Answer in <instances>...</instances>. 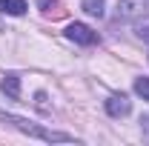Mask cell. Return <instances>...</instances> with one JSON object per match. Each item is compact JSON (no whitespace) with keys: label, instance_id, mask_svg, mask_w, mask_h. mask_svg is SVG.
<instances>
[{"label":"cell","instance_id":"1","mask_svg":"<svg viewBox=\"0 0 149 146\" xmlns=\"http://www.w3.org/2000/svg\"><path fill=\"white\" fill-rule=\"evenodd\" d=\"M0 120H3V123H12L15 129L26 132V135H32V138H40V140H72V135H60V132H46V129H37V126H32L29 120L15 117V115H3V112H0Z\"/></svg>","mask_w":149,"mask_h":146},{"label":"cell","instance_id":"2","mask_svg":"<svg viewBox=\"0 0 149 146\" xmlns=\"http://www.w3.org/2000/svg\"><path fill=\"white\" fill-rule=\"evenodd\" d=\"M118 17H123V20L149 17V0H120L118 3Z\"/></svg>","mask_w":149,"mask_h":146},{"label":"cell","instance_id":"3","mask_svg":"<svg viewBox=\"0 0 149 146\" xmlns=\"http://www.w3.org/2000/svg\"><path fill=\"white\" fill-rule=\"evenodd\" d=\"M66 37L74 40V43H80V46H92V43H97V32H92V29L83 26V23H72V26L66 29Z\"/></svg>","mask_w":149,"mask_h":146},{"label":"cell","instance_id":"4","mask_svg":"<svg viewBox=\"0 0 149 146\" xmlns=\"http://www.w3.org/2000/svg\"><path fill=\"white\" fill-rule=\"evenodd\" d=\"M132 103L126 95H112L109 100H106V112H109L112 117H123V115H129Z\"/></svg>","mask_w":149,"mask_h":146},{"label":"cell","instance_id":"5","mask_svg":"<svg viewBox=\"0 0 149 146\" xmlns=\"http://www.w3.org/2000/svg\"><path fill=\"white\" fill-rule=\"evenodd\" d=\"M26 9H29L26 0H0V12H3V15H15V17H20Z\"/></svg>","mask_w":149,"mask_h":146},{"label":"cell","instance_id":"6","mask_svg":"<svg viewBox=\"0 0 149 146\" xmlns=\"http://www.w3.org/2000/svg\"><path fill=\"white\" fill-rule=\"evenodd\" d=\"M0 86H3V92H6L12 100H17V97H20V77H17V74H6Z\"/></svg>","mask_w":149,"mask_h":146},{"label":"cell","instance_id":"7","mask_svg":"<svg viewBox=\"0 0 149 146\" xmlns=\"http://www.w3.org/2000/svg\"><path fill=\"white\" fill-rule=\"evenodd\" d=\"M80 6H83V12L86 15H92V17H103V0H80Z\"/></svg>","mask_w":149,"mask_h":146},{"label":"cell","instance_id":"8","mask_svg":"<svg viewBox=\"0 0 149 146\" xmlns=\"http://www.w3.org/2000/svg\"><path fill=\"white\" fill-rule=\"evenodd\" d=\"M135 92H138L143 100H149V77H138V80H135Z\"/></svg>","mask_w":149,"mask_h":146},{"label":"cell","instance_id":"9","mask_svg":"<svg viewBox=\"0 0 149 146\" xmlns=\"http://www.w3.org/2000/svg\"><path fill=\"white\" fill-rule=\"evenodd\" d=\"M55 3H57V0H37V6H40V9H46V12H49Z\"/></svg>","mask_w":149,"mask_h":146},{"label":"cell","instance_id":"10","mask_svg":"<svg viewBox=\"0 0 149 146\" xmlns=\"http://www.w3.org/2000/svg\"><path fill=\"white\" fill-rule=\"evenodd\" d=\"M141 37H149V29H141Z\"/></svg>","mask_w":149,"mask_h":146}]
</instances>
